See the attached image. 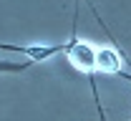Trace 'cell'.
Instances as JSON below:
<instances>
[{"instance_id": "6da1fadb", "label": "cell", "mask_w": 131, "mask_h": 121, "mask_svg": "<svg viewBox=\"0 0 131 121\" xmlns=\"http://www.w3.org/2000/svg\"><path fill=\"white\" fill-rule=\"evenodd\" d=\"M68 61L78 71H93L96 68V48L91 43H73L68 51Z\"/></svg>"}, {"instance_id": "7a4b0ae2", "label": "cell", "mask_w": 131, "mask_h": 121, "mask_svg": "<svg viewBox=\"0 0 131 121\" xmlns=\"http://www.w3.org/2000/svg\"><path fill=\"white\" fill-rule=\"evenodd\" d=\"M96 68L101 73H116V71H121V56L114 48H96Z\"/></svg>"}]
</instances>
